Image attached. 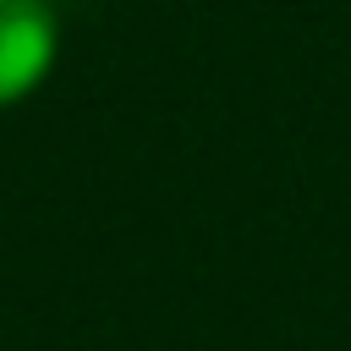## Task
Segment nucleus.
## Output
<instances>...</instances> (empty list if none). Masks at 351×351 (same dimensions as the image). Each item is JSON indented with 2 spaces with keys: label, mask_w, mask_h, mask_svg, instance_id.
<instances>
[{
  "label": "nucleus",
  "mask_w": 351,
  "mask_h": 351,
  "mask_svg": "<svg viewBox=\"0 0 351 351\" xmlns=\"http://www.w3.org/2000/svg\"><path fill=\"white\" fill-rule=\"evenodd\" d=\"M55 11L49 0H0V104H16L55 66Z\"/></svg>",
  "instance_id": "obj_1"
}]
</instances>
